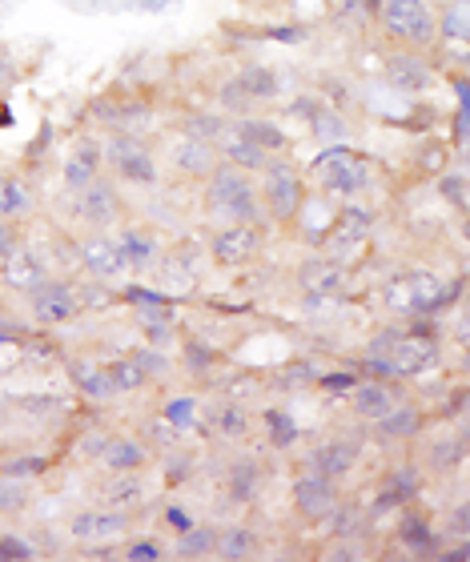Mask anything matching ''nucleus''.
Segmentation results:
<instances>
[{
    "instance_id": "nucleus-15",
    "label": "nucleus",
    "mask_w": 470,
    "mask_h": 562,
    "mask_svg": "<svg viewBox=\"0 0 470 562\" xmlns=\"http://www.w3.org/2000/svg\"><path fill=\"white\" fill-rule=\"evenodd\" d=\"M77 257H81V265H85L97 281H113V277L129 273L125 253H121V245H117V237H113V233H97V229H93L89 237H81Z\"/></svg>"
},
{
    "instance_id": "nucleus-11",
    "label": "nucleus",
    "mask_w": 470,
    "mask_h": 562,
    "mask_svg": "<svg viewBox=\"0 0 470 562\" xmlns=\"http://www.w3.org/2000/svg\"><path fill=\"white\" fill-rule=\"evenodd\" d=\"M73 197H77V217L85 225H93L97 233H109L121 225V193L105 173L97 181H89L85 189H77Z\"/></svg>"
},
{
    "instance_id": "nucleus-57",
    "label": "nucleus",
    "mask_w": 470,
    "mask_h": 562,
    "mask_svg": "<svg viewBox=\"0 0 470 562\" xmlns=\"http://www.w3.org/2000/svg\"><path fill=\"white\" fill-rule=\"evenodd\" d=\"M446 530H450V534H458V538L466 542V534H470V506H458V510H450V522H446Z\"/></svg>"
},
{
    "instance_id": "nucleus-61",
    "label": "nucleus",
    "mask_w": 470,
    "mask_h": 562,
    "mask_svg": "<svg viewBox=\"0 0 470 562\" xmlns=\"http://www.w3.org/2000/svg\"><path fill=\"white\" fill-rule=\"evenodd\" d=\"M334 9L338 13H354V9H362V0H334Z\"/></svg>"
},
{
    "instance_id": "nucleus-32",
    "label": "nucleus",
    "mask_w": 470,
    "mask_h": 562,
    "mask_svg": "<svg viewBox=\"0 0 470 562\" xmlns=\"http://www.w3.org/2000/svg\"><path fill=\"white\" fill-rule=\"evenodd\" d=\"M69 378H73V386H77L85 398H93V402H109V398H113V386H109L101 362L73 358V362H69Z\"/></svg>"
},
{
    "instance_id": "nucleus-10",
    "label": "nucleus",
    "mask_w": 470,
    "mask_h": 562,
    "mask_svg": "<svg viewBox=\"0 0 470 562\" xmlns=\"http://www.w3.org/2000/svg\"><path fill=\"white\" fill-rule=\"evenodd\" d=\"M133 530V514L129 510H117V506H105V510H77L69 518V538L77 546H109V542H125Z\"/></svg>"
},
{
    "instance_id": "nucleus-40",
    "label": "nucleus",
    "mask_w": 470,
    "mask_h": 562,
    "mask_svg": "<svg viewBox=\"0 0 470 562\" xmlns=\"http://www.w3.org/2000/svg\"><path fill=\"white\" fill-rule=\"evenodd\" d=\"M217 105H221V113H225V117H250L258 101H254V97L238 85V77H229V81L217 89Z\"/></svg>"
},
{
    "instance_id": "nucleus-13",
    "label": "nucleus",
    "mask_w": 470,
    "mask_h": 562,
    "mask_svg": "<svg viewBox=\"0 0 470 562\" xmlns=\"http://www.w3.org/2000/svg\"><path fill=\"white\" fill-rule=\"evenodd\" d=\"M394 378H422L438 366V342L430 334H414V330H402L398 342L390 346L386 354Z\"/></svg>"
},
{
    "instance_id": "nucleus-53",
    "label": "nucleus",
    "mask_w": 470,
    "mask_h": 562,
    "mask_svg": "<svg viewBox=\"0 0 470 562\" xmlns=\"http://www.w3.org/2000/svg\"><path fill=\"white\" fill-rule=\"evenodd\" d=\"M77 290V302L81 310H97V306H109L113 294H105V286H97V281H85V286H73Z\"/></svg>"
},
{
    "instance_id": "nucleus-28",
    "label": "nucleus",
    "mask_w": 470,
    "mask_h": 562,
    "mask_svg": "<svg viewBox=\"0 0 470 562\" xmlns=\"http://www.w3.org/2000/svg\"><path fill=\"white\" fill-rule=\"evenodd\" d=\"M374 426V438H382V442H410V438H418V430L426 426V418H422V410L418 406H402V402H394L378 422H370Z\"/></svg>"
},
{
    "instance_id": "nucleus-39",
    "label": "nucleus",
    "mask_w": 470,
    "mask_h": 562,
    "mask_svg": "<svg viewBox=\"0 0 470 562\" xmlns=\"http://www.w3.org/2000/svg\"><path fill=\"white\" fill-rule=\"evenodd\" d=\"M462 458H466V442L462 438H438L426 450V466L434 474H450L454 466H462Z\"/></svg>"
},
{
    "instance_id": "nucleus-24",
    "label": "nucleus",
    "mask_w": 470,
    "mask_h": 562,
    "mask_svg": "<svg viewBox=\"0 0 470 562\" xmlns=\"http://www.w3.org/2000/svg\"><path fill=\"white\" fill-rule=\"evenodd\" d=\"M149 462V446L133 434H109L105 450H101V466L109 474H141Z\"/></svg>"
},
{
    "instance_id": "nucleus-4",
    "label": "nucleus",
    "mask_w": 470,
    "mask_h": 562,
    "mask_svg": "<svg viewBox=\"0 0 470 562\" xmlns=\"http://www.w3.org/2000/svg\"><path fill=\"white\" fill-rule=\"evenodd\" d=\"M310 181L326 193V197H358L370 185V161L346 145H330L318 153V161L310 165Z\"/></svg>"
},
{
    "instance_id": "nucleus-8",
    "label": "nucleus",
    "mask_w": 470,
    "mask_h": 562,
    "mask_svg": "<svg viewBox=\"0 0 470 562\" xmlns=\"http://www.w3.org/2000/svg\"><path fill=\"white\" fill-rule=\"evenodd\" d=\"M298 290L306 294V302H338L350 294V269L346 261H334L326 253H310L298 265Z\"/></svg>"
},
{
    "instance_id": "nucleus-48",
    "label": "nucleus",
    "mask_w": 470,
    "mask_h": 562,
    "mask_svg": "<svg viewBox=\"0 0 470 562\" xmlns=\"http://www.w3.org/2000/svg\"><path fill=\"white\" fill-rule=\"evenodd\" d=\"M438 33L442 37H454V41H462L466 37V5L458 0V5H450L446 13H442V21H438Z\"/></svg>"
},
{
    "instance_id": "nucleus-42",
    "label": "nucleus",
    "mask_w": 470,
    "mask_h": 562,
    "mask_svg": "<svg viewBox=\"0 0 470 562\" xmlns=\"http://www.w3.org/2000/svg\"><path fill=\"white\" fill-rule=\"evenodd\" d=\"M25 506H29L25 478H9V474H0V514H21Z\"/></svg>"
},
{
    "instance_id": "nucleus-44",
    "label": "nucleus",
    "mask_w": 470,
    "mask_h": 562,
    "mask_svg": "<svg viewBox=\"0 0 470 562\" xmlns=\"http://www.w3.org/2000/svg\"><path fill=\"white\" fill-rule=\"evenodd\" d=\"M177 434H185V430H197V402L193 398H173L169 406H165V414H161Z\"/></svg>"
},
{
    "instance_id": "nucleus-37",
    "label": "nucleus",
    "mask_w": 470,
    "mask_h": 562,
    "mask_svg": "<svg viewBox=\"0 0 470 562\" xmlns=\"http://www.w3.org/2000/svg\"><path fill=\"white\" fill-rule=\"evenodd\" d=\"M213 550H217V526H209V522H193L189 530H181L177 534V558H213Z\"/></svg>"
},
{
    "instance_id": "nucleus-16",
    "label": "nucleus",
    "mask_w": 470,
    "mask_h": 562,
    "mask_svg": "<svg viewBox=\"0 0 470 562\" xmlns=\"http://www.w3.org/2000/svg\"><path fill=\"white\" fill-rule=\"evenodd\" d=\"M113 237H117V245H121V253H125V265H129L133 273H149L153 265H161V241H157V233H153L149 225L121 221Z\"/></svg>"
},
{
    "instance_id": "nucleus-50",
    "label": "nucleus",
    "mask_w": 470,
    "mask_h": 562,
    "mask_svg": "<svg viewBox=\"0 0 470 562\" xmlns=\"http://www.w3.org/2000/svg\"><path fill=\"white\" fill-rule=\"evenodd\" d=\"M45 470V458L37 454H25V458H9L5 466H0V474H9V478H37Z\"/></svg>"
},
{
    "instance_id": "nucleus-14",
    "label": "nucleus",
    "mask_w": 470,
    "mask_h": 562,
    "mask_svg": "<svg viewBox=\"0 0 470 562\" xmlns=\"http://www.w3.org/2000/svg\"><path fill=\"white\" fill-rule=\"evenodd\" d=\"M338 486L334 478H326L322 470L306 466L298 478H294V510L306 518V522H326V514L338 506Z\"/></svg>"
},
{
    "instance_id": "nucleus-30",
    "label": "nucleus",
    "mask_w": 470,
    "mask_h": 562,
    "mask_svg": "<svg viewBox=\"0 0 470 562\" xmlns=\"http://www.w3.org/2000/svg\"><path fill=\"white\" fill-rule=\"evenodd\" d=\"M258 546H262V534L254 526H221L213 554L225 562H246V558H258Z\"/></svg>"
},
{
    "instance_id": "nucleus-29",
    "label": "nucleus",
    "mask_w": 470,
    "mask_h": 562,
    "mask_svg": "<svg viewBox=\"0 0 470 562\" xmlns=\"http://www.w3.org/2000/svg\"><path fill=\"white\" fill-rule=\"evenodd\" d=\"M233 129H238L250 145H258V149H266L270 157H282L286 149H290V133L278 125V121H270V117H238V125H233Z\"/></svg>"
},
{
    "instance_id": "nucleus-43",
    "label": "nucleus",
    "mask_w": 470,
    "mask_h": 562,
    "mask_svg": "<svg viewBox=\"0 0 470 562\" xmlns=\"http://www.w3.org/2000/svg\"><path fill=\"white\" fill-rule=\"evenodd\" d=\"M266 430H270V442L278 450H286V446L298 442V426H294V418L286 410H266Z\"/></svg>"
},
{
    "instance_id": "nucleus-25",
    "label": "nucleus",
    "mask_w": 470,
    "mask_h": 562,
    "mask_svg": "<svg viewBox=\"0 0 470 562\" xmlns=\"http://www.w3.org/2000/svg\"><path fill=\"white\" fill-rule=\"evenodd\" d=\"M213 149H217V157H221L225 165L242 169V173H250V177H258V173L270 165V153H266V149H258V145H250V141H246L238 129H233V125L221 133V141H217Z\"/></svg>"
},
{
    "instance_id": "nucleus-49",
    "label": "nucleus",
    "mask_w": 470,
    "mask_h": 562,
    "mask_svg": "<svg viewBox=\"0 0 470 562\" xmlns=\"http://www.w3.org/2000/svg\"><path fill=\"white\" fill-rule=\"evenodd\" d=\"M185 366H189L193 374H205V370L217 366V354H213L205 342H185Z\"/></svg>"
},
{
    "instance_id": "nucleus-54",
    "label": "nucleus",
    "mask_w": 470,
    "mask_h": 562,
    "mask_svg": "<svg viewBox=\"0 0 470 562\" xmlns=\"http://www.w3.org/2000/svg\"><path fill=\"white\" fill-rule=\"evenodd\" d=\"M133 358H137V366H141L145 374H153V378H165V374H169V358H165L161 350H133Z\"/></svg>"
},
{
    "instance_id": "nucleus-46",
    "label": "nucleus",
    "mask_w": 470,
    "mask_h": 562,
    "mask_svg": "<svg viewBox=\"0 0 470 562\" xmlns=\"http://www.w3.org/2000/svg\"><path fill=\"white\" fill-rule=\"evenodd\" d=\"M438 193H442V201H450L454 209H466V173H462V169H442V173H438Z\"/></svg>"
},
{
    "instance_id": "nucleus-18",
    "label": "nucleus",
    "mask_w": 470,
    "mask_h": 562,
    "mask_svg": "<svg viewBox=\"0 0 470 562\" xmlns=\"http://www.w3.org/2000/svg\"><path fill=\"white\" fill-rule=\"evenodd\" d=\"M386 81L398 89V93H426L430 85H434V69H430V61L422 57V53H414V49H398L390 61H386Z\"/></svg>"
},
{
    "instance_id": "nucleus-45",
    "label": "nucleus",
    "mask_w": 470,
    "mask_h": 562,
    "mask_svg": "<svg viewBox=\"0 0 470 562\" xmlns=\"http://www.w3.org/2000/svg\"><path fill=\"white\" fill-rule=\"evenodd\" d=\"M169 550L161 546V538H125V550H121V558H129V562H161Z\"/></svg>"
},
{
    "instance_id": "nucleus-12",
    "label": "nucleus",
    "mask_w": 470,
    "mask_h": 562,
    "mask_svg": "<svg viewBox=\"0 0 470 562\" xmlns=\"http://www.w3.org/2000/svg\"><path fill=\"white\" fill-rule=\"evenodd\" d=\"M29 298V310H33V322L41 326H65L81 314V302H77V290L69 286V281H57V277H45L41 286Z\"/></svg>"
},
{
    "instance_id": "nucleus-2",
    "label": "nucleus",
    "mask_w": 470,
    "mask_h": 562,
    "mask_svg": "<svg viewBox=\"0 0 470 562\" xmlns=\"http://www.w3.org/2000/svg\"><path fill=\"white\" fill-rule=\"evenodd\" d=\"M258 177H262L258 181V201H262L266 221H274V225L298 221V213L310 205V181L302 177V169L290 165V161L270 157V165Z\"/></svg>"
},
{
    "instance_id": "nucleus-26",
    "label": "nucleus",
    "mask_w": 470,
    "mask_h": 562,
    "mask_svg": "<svg viewBox=\"0 0 470 562\" xmlns=\"http://www.w3.org/2000/svg\"><path fill=\"white\" fill-rule=\"evenodd\" d=\"M422 494V470L418 466H398V470H390L386 474V482H382V494L374 498V506H370V514H382V510H398V506H406L410 498H418Z\"/></svg>"
},
{
    "instance_id": "nucleus-21",
    "label": "nucleus",
    "mask_w": 470,
    "mask_h": 562,
    "mask_svg": "<svg viewBox=\"0 0 470 562\" xmlns=\"http://www.w3.org/2000/svg\"><path fill=\"white\" fill-rule=\"evenodd\" d=\"M346 398H350L354 418H358V422H366V426H370V422H378V418H382V414L398 402V394H394V386H390L386 378H366V382L358 378V382H354V390H350Z\"/></svg>"
},
{
    "instance_id": "nucleus-3",
    "label": "nucleus",
    "mask_w": 470,
    "mask_h": 562,
    "mask_svg": "<svg viewBox=\"0 0 470 562\" xmlns=\"http://www.w3.org/2000/svg\"><path fill=\"white\" fill-rule=\"evenodd\" d=\"M454 298H458V286H442V277L426 273V269H410V273H402L398 281H390V286H386V306L406 314V318L438 314Z\"/></svg>"
},
{
    "instance_id": "nucleus-9",
    "label": "nucleus",
    "mask_w": 470,
    "mask_h": 562,
    "mask_svg": "<svg viewBox=\"0 0 470 562\" xmlns=\"http://www.w3.org/2000/svg\"><path fill=\"white\" fill-rule=\"evenodd\" d=\"M262 249H266V229L250 225V221H229V225H221L209 237V257L217 265H225V269H238V265L258 261Z\"/></svg>"
},
{
    "instance_id": "nucleus-23",
    "label": "nucleus",
    "mask_w": 470,
    "mask_h": 562,
    "mask_svg": "<svg viewBox=\"0 0 470 562\" xmlns=\"http://www.w3.org/2000/svg\"><path fill=\"white\" fill-rule=\"evenodd\" d=\"M169 165H173L181 177L205 181V177H209V173L221 165V157H217V149H213L209 141L185 137V141H177V145H173V153H169Z\"/></svg>"
},
{
    "instance_id": "nucleus-20",
    "label": "nucleus",
    "mask_w": 470,
    "mask_h": 562,
    "mask_svg": "<svg viewBox=\"0 0 470 562\" xmlns=\"http://www.w3.org/2000/svg\"><path fill=\"white\" fill-rule=\"evenodd\" d=\"M101 173H105L101 141H93V137H77V145L69 149V157H65V165H61V177H65L69 193L85 189V185H89V181H97Z\"/></svg>"
},
{
    "instance_id": "nucleus-5",
    "label": "nucleus",
    "mask_w": 470,
    "mask_h": 562,
    "mask_svg": "<svg viewBox=\"0 0 470 562\" xmlns=\"http://www.w3.org/2000/svg\"><path fill=\"white\" fill-rule=\"evenodd\" d=\"M378 21L386 29V37L398 45V49H430L438 41V17L426 0H382L378 9Z\"/></svg>"
},
{
    "instance_id": "nucleus-1",
    "label": "nucleus",
    "mask_w": 470,
    "mask_h": 562,
    "mask_svg": "<svg viewBox=\"0 0 470 562\" xmlns=\"http://www.w3.org/2000/svg\"><path fill=\"white\" fill-rule=\"evenodd\" d=\"M205 213L217 221H250V225H266L262 201H258V185L250 181V173L233 169V165H217L205 177Z\"/></svg>"
},
{
    "instance_id": "nucleus-55",
    "label": "nucleus",
    "mask_w": 470,
    "mask_h": 562,
    "mask_svg": "<svg viewBox=\"0 0 470 562\" xmlns=\"http://www.w3.org/2000/svg\"><path fill=\"white\" fill-rule=\"evenodd\" d=\"M354 382H358V374H318V386L326 394H338V398H346L354 390Z\"/></svg>"
},
{
    "instance_id": "nucleus-41",
    "label": "nucleus",
    "mask_w": 470,
    "mask_h": 562,
    "mask_svg": "<svg viewBox=\"0 0 470 562\" xmlns=\"http://www.w3.org/2000/svg\"><path fill=\"white\" fill-rule=\"evenodd\" d=\"M225 129H229V121L217 117V113H201V117L185 121V137H197V141H209V145H217Z\"/></svg>"
},
{
    "instance_id": "nucleus-59",
    "label": "nucleus",
    "mask_w": 470,
    "mask_h": 562,
    "mask_svg": "<svg viewBox=\"0 0 470 562\" xmlns=\"http://www.w3.org/2000/svg\"><path fill=\"white\" fill-rule=\"evenodd\" d=\"M165 518H169V526H173L177 534L193 526V514H189V506H165Z\"/></svg>"
},
{
    "instance_id": "nucleus-31",
    "label": "nucleus",
    "mask_w": 470,
    "mask_h": 562,
    "mask_svg": "<svg viewBox=\"0 0 470 562\" xmlns=\"http://www.w3.org/2000/svg\"><path fill=\"white\" fill-rule=\"evenodd\" d=\"M209 426H213V434L225 438V442H242V438H250L254 418H250V410H246L242 402H221V406H213Z\"/></svg>"
},
{
    "instance_id": "nucleus-56",
    "label": "nucleus",
    "mask_w": 470,
    "mask_h": 562,
    "mask_svg": "<svg viewBox=\"0 0 470 562\" xmlns=\"http://www.w3.org/2000/svg\"><path fill=\"white\" fill-rule=\"evenodd\" d=\"M21 245V233H17V225L13 221H0V261H5L13 249Z\"/></svg>"
},
{
    "instance_id": "nucleus-19",
    "label": "nucleus",
    "mask_w": 470,
    "mask_h": 562,
    "mask_svg": "<svg viewBox=\"0 0 470 562\" xmlns=\"http://www.w3.org/2000/svg\"><path fill=\"white\" fill-rule=\"evenodd\" d=\"M358 458H362V446H358V438L334 434V438H326V442H318V446H314V454H310V466H314V470H322L326 478H334V482H338V478L354 474Z\"/></svg>"
},
{
    "instance_id": "nucleus-6",
    "label": "nucleus",
    "mask_w": 470,
    "mask_h": 562,
    "mask_svg": "<svg viewBox=\"0 0 470 562\" xmlns=\"http://www.w3.org/2000/svg\"><path fill=\"white\" fill-rule=\"evenodd\" d=\"M101 157H105V173H113L125 185H153L157 181V161L137 133H125V129L113 133L101 145Z\"/></svg>"
},
{
    "instance_id": "nucleus-38",
    "label": "nucleus",
    "mask_w": 470,
    "mask_h": 562,
    "mask_svg": "<svg viewBox=\"0 0 470 562\" xmlns=\"http://www.w3.org/2000/svg\"><path fill=\"white\" fill-rule=\"evenodd\" d=\"M33 209V193L21 177H5L0 173V221H17Z\"/></svg>"
},
{
    "instance_id": "nucleus-17",
    "label": "nucleus",
    "mask_w": 470,
    "mask_h": 562,
    "mask_svg": "<svg viewBox=\"0 0 470 562\" xmlns=\"http://www.w3.org/2000/svg\"><path fill=\"white\" fill-rule=\"evenodd\" d=\"M45 277H49L45 261L33 249H25V245H17L5 261H0V286L13 290V294H33Z\"/></svg>"
},
{
    "instance_id": "nucleus-47",
    "label": "nucleus",
    "mask_w": 470,
    "mask_h": 562,
    "mask_svg": "<svg viewBox=\"0 0 470 562\" xmlns=\"http://www.w3.org/2000/svg\"><path fill=\"white\" fill-rule=\"evenodd\" d=\"M29 558H37V550H33L29 538H21V534H0V562H29Z\"/></svg>"
},
{
    "instance_id": "nucleus-62",
    "label": "nucleus",
    "mask_w": 470,
    "mask_h": 562,
    "mask_svg": "<svg viewBox=\"0 0 470 562\" xmlns=\"http://www.w3.org/2000/svg\"><path fill=\"white\" fill-rule=\"evenodd\" d=\"M362 9H366V13H374V17H378V9H382V0H362Z\"/></svg>"
},
{
    "instance_id": "nucleus-60",
    "label": "nucleus",
    "mask_w": 470,
    "mask_h": 562,
    "mask_svg": "<svg viewBox=\"0 0 470 562\" xmlns=\"http://www.w3.org/2000/svg\"><path fill=\"white\" fill-rule=\"evenodd\" d=\"M105 442H109V434H93V438H85V454H93V458H101V450H105Z\"/></svg>"
},
{
    "instance_id": "nucleus-33",
    "label": "nucleus",
    "mask_w": 470,
    "mask_h": 562,
    "mask_svg": "<svg viewBox=\"0 0 470 562\" xmlns=\"http://www.w3.org/2000/svg\"><path fill=\"white\" fill-rule=\"evenodd\" d=\"M366 522H370V514H366L362 506H354V502H342V498H338V506L326 514V526H330V534H334L338 542H358V538L366 534Z\"/></svg>"
},
{
    "instance_id": "nucleus-22",
    "label": "nucleus",
    "mask_w": 470,
    "mask_h": 562,
    "mask_svg": "<svg viewBox=\"0 0 470 562\" xmlns=\"http://www.w3.org/2000/svg\"><path fill=\"white\" fill-rule=\"evenodd\" d=\"M225 486H229V498L233 502H258V494L266 490V466L258 454H242V458H233L229 462V474H225Z\"/></svg>"
},
{
    "instance_id": "nucleus-27",
    "label": "nucleus",
    "mask_w": 470,
    "mask_h": 562,
    "mask_svg": "<svg viewBox=\"0 0 470 562\" xmlns=\"http://www.w3.org/2000/svg\"><path fill=\"white\" fill-rule=\"evenodd\" d=\"M398 542L410 550V554H438V530L426 522L422 510H414L410 502L398 506Z\"/></svg>"
},
{
    "instance_id": "nucleus-58",
    "label": "nucleus",
    "mask_w": 470,
    "mask_h": 562,
    "mask_svg": "<svg viewBox=\"0 0 470 562\" xmlns=\"http://www.w3.org/2000/svg\"><path fill=\"white\" fill-rule=\"evenodd\" d=\"M21 410H25V414H57L61 402H57V398H25Z\"/></svg>"
},
{
    "instance_id": "nucleus-52",
    "label": "nucleus",
    "mask_w": 470,
    "mask_h": 562,
    "mask_svg": "<svg viewBox=\"0 0 470 562\" xmlns=\"http://www.w3.org/2000/svg\"><path fill=\"white\" fill-rule=\"evenodd\" d=\"M282 382L290 390H302V386H314L318 382V370H314V362H294V366L282 370Z\"/></svg>"
},
{
    "instance_id": "nucleus-36",
    "label": "nucleus",
    "mask_w": 470,
    "mask_h": 562,
    "mask_svg": "<svg viewBox=\"0 0 470 562\" xmlns=\"http://www.w3.org/2000/svg\"><path fill=\"white\" fill-rule=\"evenodd\" d=\"M101 366H105V378H109L113 394H137V390L149 382V374L137 366V358H133V354L113 358V362H101Z\"/></svg>"
},
{
    "instance_id": "nucleus-34",
    "label": "nucleus",
    "mask_w": 470,
    "mask_h": 562,
    "mask_svg": "<svg viewBox=\"0 0 470 562\" xmlns=\"http://www.w3.org/2000/svg\"><path fill=\"white\" fill-rule=\"evenodd\" d=\"M238 85H242V89H246L258 105L278 101V89H282L278 73H274L270 65H258V61H250V65H242V69H238Z\"/></svg>"
},
{
    "instance_id": "nucleus-51",
    "label": "nucleus",
    "mask_w": 470,
    "mask_h": 562,
    "mask_svg": "<svg viewBox=\"0 0 470 562\" xmlns=\"http://www.w3.org/2000/svg\"><path fill=\"white\" fill-rule=\"evenodd\" d=\"M446 161H450V149L442 145V141H430V145H422V153H418V165L426 169V173H442L446 169Z\"/></svg>"
},
{
    "instance_id": "nucleus-7",
    "label": "nucleus",
    "mask_w": 470,
    "mask_h": 562,
    "mask_svg": "<svg viewBox=\"0 0 470 562\" xmlns=\"http://www.w3.org/2000/svg\"><path fill=\"white\" fill-rule=\"evenodd\" d=\"M370 233H374V213L350 197V201L338 209L334 225L318 237V253H326V257H334V261H346V257H354V253L370 241Z\"/></svg>"
},
{
    "instance_id": "nucleus-35",
    "label": "nucleus",
    "mask_w": 470,
    "mask_h": 562,
    "mask_svg": "<svg viewBox=\"0 0 470 562\" xmlns=\"http://www.w3.org/2000/svg\"><path fill=\"white\" fill-rule=\"evenodd\" d=\"M101 498H105V506L137 510V506H145V482H141L137 474H113V478L101 486Z\"/></svg>"
}]
</instances>
